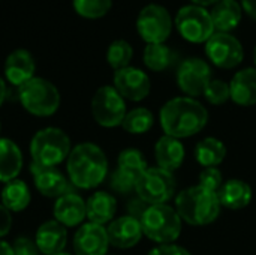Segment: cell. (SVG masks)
Here are the masks:
<instances>
[{
    "instance_id": "29",
    "label": "cell",
    "mask_w": 256,
    "mask_h": 255,
    "mask_svg": "<svg viewBox=\"0 0 256 255\" xmlns=\"http://www.w3.org/2000/svg\"><path fill=\"white\" fill-rule=\"evenodd\" d=\"M153 123H154V117H153L150 110L134 108V110L126 113L122 126L126 132L134 134V135H140V134L150 131Z\"/></svg>"
},
{
    "instance_id": "25",
    "label": "cell",
    "mask_w": 256,
    "mask_h": 255,
    "mask_svg": "<svg viewBox=\"0 0 256 255\" xmlns=\"http://www.w3.org/2000/svg\"><path fill=\"white\" fill-rule=\"evenodd\" d=\"M21 168L22 155L20 147L8 138H0V182L14 180Z\"/></svg>"
},
{
    "instance_id": "20",
    "label": "cell",
    "mask_w": 256,
    "mask_h": 255,
    "mask_svg": "<svg viewBox=\"0 0 256 255\" xmlns=\"http://www.w3.org/2000/svg\"><path fill=\"white\" fill-rule=\"evenodd\" d=\"M184 146L178 138L164 135L158 140L154 146V158L158 167L168 170L171 173L182 167V164L184 162Z\"/></svg>"
},
{
    "instance_id": "19",
    "label": "cell",
    "mask_w": 256,
    "mask_h": 255,
    "mask_svg": "<svg viewBox=\"0 0 256 255\" xmlns=\"http://www.w3.org/2000/svg\"><path fill=\"white\" fill-rule=\"evenodd\" d=\"M86 216H87L86 201L78 194L66 192L57 198L54 204V218L62 225L64 227L80 225Z\"/></svg>"
},
{
    "instance_id": "33",
    "label": "cell",
    "mask_w": 256,
    "mask_h": 255,
    "mask_svg": "<svg viewBox=\"0 0 256 255\" xmlns=\"http://www.w3.org/2000/svg\"><path fill=\"white\" fill-rule=\"evenodd\" d=\"M206 99L213 105H222L228 99H231L230 84L222 80H212L204 90Z\"/></svg>"
},
{
    "instance_id": "32",
    "label": "cell",
    "mask_w": 256,
    "mask_h": 255,
    "mask_svg": "<svg viewBox=\"0 0 256 255\" xmlns=\"http://www.w3.org/2000/svg\"><path fill=\"white\" fill-rule=\"evenodd\" d=\"M118 168L129 171L132 174H135L136 177H140L148 167H147V161L144 159V155L136 150V149H126L118 155Z\"/></svg>"
},
{
    "instance_id": "40",
    "label": "cell",
    "mask_w": 256,
    "mask_h": 255,
    "mask_svg": "<svg viewBox=\"0 0 256 255\" xmlns=\"http://www.w3.org/2000/svg\"><path fill=\"white\" fill-rule=\"evenodd\" d=\"M0 255H14V249L4 240H0Z\"/></svg>"
},
{
    "instance_id": "6",
    "label": "cell",
    "mask_w": 256,
    "mask_h": 255,
    "mask_svg": "<svg viewBox=\"0 0 256 255\" xmlns=\"http://www.w3.org/2000/svg\"><path fill=\"white\" fill-rule=\"evenodd\" d=\"M18 98L22 107L33 116L46 117L54 114L60 107V93L57 87L39 77H33L18 90Z\"/></svg>"
},
{
    "instance_id": "35",
    "label": "cell",
    "mask_w": 256,
    "mask_h": 255,
    "mask_svg": "<svg viewBox=\"0 0 256 255\" xmlns=\"http://www.w3.org/2000/svg\"><path fill=\"white\" fill-rule=\"evenodd\" d=\"M200 185L210 189V191L219 192V189L224 185V176H222L220 170L218 167L204 168L200 173Z\"/></svg>"
},
{
    "instance_id": "41",
    "label": "cell",
    "mask_w": 256,
    "mask_h": 255,
    "mask_svg": "<svg viewBox=\"0 0 256 255\" xmlns=\"http://www.w3.org/2000/svg\"><path fill=\"white\" fill-rule=\"evenodd\" d=\"M194 5H196V6H214L218 2H220V0H190Z\"/></svg>"
},
{
    "instance_id": "17",
    "label": "cell",
    "mask_w": 256,
    "mask_h": 255,
    "mask_svg": "<svg viewBox=\"0 0 256 255\" xmlns=\"http://www.w3.org/2000/svg\"><path fill=\"white\" fill-rule=\"evenodd\" d=\"M30 170L34 177V185L42 195L58 198L69 192L68 179L56 167H42L33 162Z\"/></svg>"
},
{
    "instance_id": "8",
    "label": "cell",
    "mask_w": 256,
    "mask_h": 255,
    "mask_svg": "<svg viewBox=\"0 0 256 255\" xmlns=\"http://www.w3.org/2000/svg\"><path fill=\"white\" fill-rule=\"evenodd\" d=\"M176 27L182 38L194 44L207 42L216 33L210 12L196 5H186L180 8L176 15Z\"/></svg>"
},
{
    "instance_id": "11",
    "label": "cell",
    "mask_w": 256,
    "mask_h": 255,
    "mask_svg": "<svg viewBox=\"0 0 256 255\" xmlns=\"http://www.w3.org/2000/svg\"><path fill=\"white\" fill-rule=\"evenodd\" d=\"M206 54L210 62L222 69H232L243 62L244 51L240 41L230 35L218 32L206 42Z\"/></svg>"
},
{
    "instance_id": "2",
    "label": "cell",
    "mask_w": 256,
    "mask_h": 255,
    "mask_svg": "<svg viewBox=\"0 0 256 255\" xmlns=\"http://www.w3.org/2000/svg\"><path fill=\"white\" fill-rule=\"evenodd\" d=\"M66 168L70 182L81 189L99 186L108 173V161L104 150L93 143H81L75 146L68 159Z\"/></svg>"
},
{
    "instance_id": "22",
    "label": "cell",
    "mask_w": 256,
    "mask_h": 255,
    "mask_svg": "<svg viewBox=\"0 0 256 255\" xmlns=\"http://www.w3.org/2000/svg\"><path fill=\"white\" fill-rule=\"evenodd\" d=\"M218 195L220 204L231 210H240L248 207L254 197L250 185L242 179H230L224 182Z\"/></svg>"
},
{
    "instance_id": "36",
    "label": "cell",
    "mask_w": 256,
    "mask_h": 255,
    "mask_svg": "<svg viewBox=\"0 0 256 255\" xmlns=\"http://www.w3.org/2000/svg\"><path fill=\"white\" fill-rule=\"evenodd\" d=\"M12 249H14V255H39L36 242L30 240L28 237H18L14 242Z\"/></svg>"
},
{
    "instance_id": "39",
    "label": "cell",
    "mask_w": 256,
    "mask_h": 255,
    "mask_svg": "<svg viewBox=\"0 0 256 255\" xmlns=\"http://www.w3.org/2000/svg\"><path fill=\"white\" fill-rule=\"evenodd\" d=\"M240 5L250 18L256 20V0H240Z\"/></svg>"
},
{
    "instance_id": "45",
    "label": "cell",
    "mask_w": 256,
    "mask_h": 255,
    "mask_svg": "<svg viewBox=\"0 0 256 255\" xmlns=\"http://www.w3.org/2000/svg\"><path fill=\"white\" fill-rule=\"evenodd\" d=\"M0 128H2V126H0Z\"/></svg>"
},
{
    "instance_id": "24",
    "label": "cell",
    "mask_w": 256,
    "mask_h": 255,
    "mask_svg": "<svg viewBox=\"0 0 256 255\" xmlns=\"http://www.w3.org/2000/svg\"><path fill=\"white\" fill-rule=\"evenodd\" d=\"M86 212L90 222L104 225L112 221L117 212V201L111 194L99 191L86 201Z\"/></svg>"
},
{
    "instance_id": "4",
    "label": "cell",
    "mask_w": 256,
    "mask_h": 255,
    "mask_svg": "<svg viewBox=\"0 0 256 255\" xmlns=\"http://www.w3.org/2000/svg\"><path fill=\"white\" fill-rule=\"evenodd\" d=\"M142 234L158 245L174 243L182 234V218L166 204L147 206L140 218Z\"/></svg>"
},
{
    "instance_id": "15",
    "label": "cell",
    "mask_w": 256,
    "mask_h": 255,
    "mask_svg": "<svg viewBox=\"0 0 256 255\" xmlns=\"http://www.w3.org/2000/svg\"><path fill=\"white\" fill-rule=\"evenodd\" d=\"M106 234L110 239V245L118 249H129L140 243L142 234V227L140 218L132 215L120 216L110 222L106 228Z\"/></svg>"
},
{
    "instance_id": "3",
    "label": "cell",
    "mask_w": 256,
    "mask_h": 255,
    "mask_svg": "<svg viewBox=\"0 0 256 255\" xmlns=\"http://www.w3.org/2000/svg\"><path fill=\"white\" fill-rule=\"evenodd\" d=\"M220 200L218 192L201 185L190 186L176 197V210L182 221L190 225H208L220 213Z\"/></svg>"
},
{
    "instance_id": "42",
    "label": "cell",
    "mask_w": 256,
    "mask_h": 255,
    "mask_svg": "<svg viewBox=\"0 0 256 255\" xmlns=\"http://www.w3.org/2000/svg\"><path fill=\"white\" fill-rule=\"evenodd\" d=\"M6 95H8V87H6V84H4L3 78L0 77V105L4 102V99H6Z\"/></svg>"
},
{
    "instance_id": "26",
    "label": "cell",
    "mask_w": 256,
    "mask_h": 255,
    "mask_svg": "<svg viewBox=\"0 0 256 255\" xmlns=\"http://www.w3.org/2000/svg\"><path fill=\"white\" fill-rule=\"evenodd\" d=\"M225 156H226V147L224 141L214 137L202 138L195 147V159L204 168L218 167L219 164L224 162Z\"/></svg>"
},
{
    "instance_id": "1",
    "label": "cell",
    "mask_w": 256,
    "mask_h": 255,
    "mask_svg": "<svg viewBox=\"0 0 256 255\" xmlns=\"http://www.w3.org/2000/svg\"><path fill=\"white\" fill-rule=\"evenodd\" d=\"M159 117L165 135L182 140L189 138L206 128L208 111L195 98L178 96L164 104Z\"/></svg>"
},
{
    "instance_id": "38",
    "label": "cell",
    "mask_w": 256,
    "mask_h": 255,
    "mask_svg": "<svg viewBox=\"0 0 256 255\" xmlns=\"http://www.w3.org/2000/svg\"><path fill=\"white\" fill-rule=\"evenodd\" d=\"M12 227L10 210H8L3 204H0V237L6 236Z\"/></svg>"
},
{
    "instance_id": "30",
    "label": "cell",
    "mask_w": 256,
    "mask_h": 255,
    "mask_svg": "<svg viewBox=\"0 0 256 255\" xmlns=\"http://www.w3.org/2000/svg\"><path fill=\"white\" fill-rule=\"evenodd\" d=\"M134 56V50L130 44L124 39L112 41L106 50V62L114 71H120L128 68Z\"/></svg>"
},
{
    "instance_id": "13",
    "label": "cell",
    "mask_w": 256,
    "mask_h": 255,
    "mask_svg": "<svg viewBox=\"0 0 256 255\" xmlns=\"http://www.w3.org/2000/svg\"><path fill=\"white\" fill-rule=\"evenodd\" d=\"M114 89L124 98L134 102H140L150 95V78L148 75L134 66L123 68L114 74Z\"/></svg>"
},
{
    "instance_id": "27",
    "label": "cell",
    "mask_w": 256,
    "mask_h": 255,
    "mask_svg": "<svg viewBox=\"0 0 256 255\" xmlns=\"http://www.w3.org/2000/svg\"><path fill=\"white\" fill-rule=\"evenodd\" d=\"M142 60L150 71L162 72L176 63L177 54L165 44H147L144 48Z\"/></svg>"
},
{
    "instance_id": "16",
    "label": "cell",
    "mask_w": 256,
    "mask_h": 255,
    "mask_svg": "<svg viewBox=\"0 0 256 255\" xmlns=\"http://www.w3.org/2000/svg\"><path fill=\"white\" fill-rule=\"evenodd\" d=\"M36 63L30 51L27 50H15L12 51L4 62V77L6 80L16 87H21L27 81L34 77Z\"/></svg>"
},
{
    "instance_id": "12",
    "label": "cell",
    "mask_w": 256,
    "mask_h": 255,
    "mask_svg": "<svg viewBox=\"0 0 256 255\" xmlns=\"http://www.w3.org/2000/svg\"><path fill=\"white\" fill-rule=\"evenodd\" d=\"M212 81V69L208 63L198 57L186 59L177 69V84L180 90L189 96L196 98L204 95L206 87Z\"/></svg>"
},
{
    "instance_id": "34",
    "label": "cell",
    "mask_w": 256,
    "mask_h": 255,
    "mask_svg": "<svg viewBox=\"0 0 256 255\" xmlns=\"http://www.w3.org/2000/svg\"><path fill=\"white\" fill-rule=\"evenodd\" d=\"M138 177L129 171H124L122 168L117 167V170L111 174L110 179V185L116 192L120 194H129L130 191H135V185H136Z\"/></svg>"
},
{
    "instance_id": "10",
    "label": "cell",
    "mask_w": 256,
    "mask_h": 255,
    "mask_svg": "<svg viewBox=\"0 0 256 255\" xmlns=\"http://www.w3.org/2000/svg\"><path fill=\"white\" fill-rule=\"evenodd\" d=\"M136 30L147 44H164L172 30L171 15L162 5L150 3L138 14Z\"/></svg>"
},
{
    "instance_id": "21",
    "label": "cell",
    "mask_w": 256,
    "mask_h": 255,
    "mask_svg": "<svg viewBox=\"0 0 256 255\" xmlns=\"http://www.w3.org/2000/svg\"><path fill=\"white\" fill-rule=\"evenodd\" d=\"M231 99L242 107L256 104V68L238 71L230 83Z\"/></svg>"
},
{
    "instance_id": "5",
    "label": "cell",
    "mask_w": 256,
    "mask_h": 255,
    "mask_svg": "<svg viewBox=\"0 0 256 255\" xmlns=\"http://www.w3.org/2000/svg\"><path fill=\"white\" fill-rule=\"evenodd\" d=\"M70 153V140L58 128H44L30 141V155L34 164L56 167Z\"/></svg>"
},
{
    "instance_id": "37",
    "label": "cell",
    "mask_w": 256,
    "mask_h": 255,
    "mask_svg": "<svg viewBox=\"0 0 256 255\" xmlns=\"http://www.w3.org/2000/svg\"><path fill=\"white\" fill-rule=\"evenodd\" d=\"M147 255H192L186 248L176 245V243H166V245H158L154 246Z\"/></svg>"
},
{
    "instance_id": "28",
    "label": "cell",
    "mask_w": 256,
    "mask_h": 255,
    "mask_svg": "<svg viewBox=\"0 0 256 255\" xmlns=\"http://www.w3.org/2000/svg\"><path fill=\"white\" fill-rule=\"evenodd\" d=\"M30 189L28 186L18 179L8 182L2 191V204L10 212H21L30 203Z\"/></svg>"
},
{
    "instance_id": "18",
    "label": "cell",
    "mask_w": 256,
    "mask_h": 255,
    "mask_svg": "<svg viewBox=\"0 0 256 255\" xmlns=\"http://www.w3.org/2000/svg\"><path fill=\"white\" fill-rule=\"evenodd\" d=\"M34 242H36V246L40 254H60V252H63L66 242H68L66 227L62 225L60 222H57L56 219L46 221L38 228Z\"/></svg>"
},
{
    "instance_id": "44",
    "label": "cell",
    "mask_w": 256,
    "mask_h": 255,
    "mask_svg": "<svg viewBox=\"0 0 256 255\" xmlns=\"http://www.w3.org/2000/svg\"><path fill=\"white\" fill-rule=\"evenodd\" d=\"M56 255H69V254H64V252H60V254H56Z\"/></svg>"
},
{
    "instance_id": "7",
    "label": "cell",
    "mask_w": 256,
    "mask_h": 255,
    "mask_svg": "<svg viewBox=\"0 0 256 255\" xmlns=\"http://www.w3.org/2000/svg\"><path fill=\"white\" fill-rule=\"evenodd\" d=\"M176 177L160 167H148L136 180L135 191L146 204H166L176 194Z\"/></svg>"
},
{
    "instance_id": "14",
    "label": "cell",
    "mask_w": 256,
    "mask_h": 255,
    "mask_svg": "<svg viewBox=\"0 0 256 255\" xmlns=\"http://www.w3.org/2000/svg\"><path fill=\"white\" fill-rule=\"evenodd\" d=\"M110 248V239L106 228L99 224H82L74 237L75 255H106Z\"/></svg>"
},
{
    "instance_id": "9",
    "label": "cell",
    "mask_w": 256,
    "mask_h": 255,
    "mask_svg": "<svg viewBox=\"0 0 256 255\" xmlns=\"http://www.w3.org/2000/svg\"><path fill=\"white\" fill-rule=\"evenodd\" d=\"M126 113L124 98L114 89V86H102L93 95L92 114L100 126L114 128L122 125Z\"/></svg>"
},
{
    "instance_id": "23",
    "label": "cell",
    "mask_w": 256,
    "mask_h": 255,
    "mask_svg": "<svg viewBox=\"0 0 256 255\" xmlns=\"http://www.w3.org/2000/svg\"><path fill=\"white\" fill-rule=\"evenodd\" d=\"M210 15L214 30L228 33L240 24L243 8L237 0H220L213 6Z\"/></svg>"
},
{
    "instance_id": "31",
    "label": "cell",
    "mask_w": 256,
    "mask_h": 255,
    "mask_svg": "<svg viewBox=\"0 0 256 255\" xmlns=\"http://www.w3.org/2000/svg\"><path fill=\"white\" fill-rule=\"evenodd\" d=\"M75 12L87 20L105 17L112 8V0H72Z\"/></svg>"
},
{
    "instance_id": "43",
    "label": "cell",
    "mask_w": 256,
    "mask_h": 255,
    "mask_svg": "<svg viewBox=\"0 0 256 255\" xmlns=\"http://www.w3.org/2000/svg\"><path fill=\"white\" fill-rule=\"evenodd\" d=\"M254 62H255V65H256V47H255V50H254Z\"/></svg>"
}]
</instances>
